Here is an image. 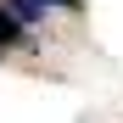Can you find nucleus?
Masks as SVG:
<instances>
[{"mask_svg": "<svg viewBox=\"0 0 123 123\" xmlns=\"http://www.w3.org/2000/svg\"><path fill=\"white\" fill-rule=\"evenodd\" d=\"M50 6L78 11V0H11V17H17V23H34V17H39V11H50Z\"/></svg>", "mask_w": 123, "mask_h": 123, "instance_id": "f257e3e1", "label": "nucleus"}, {"mask_svg": "<svg viewBox=\"0 0 123 123\" xmlns=\"http://www.w3.org/2000/svg\"><path fill=\"white\" fill-rule=\"evenodd\" d=\"M17 45H23V23H17L11 11H0V56H6V50H17Z\"/></svg>", "mask_w": 123, "mask_h": 123, "instance_id": "f03ea898", "label": "nucleus"}]
</instances>
